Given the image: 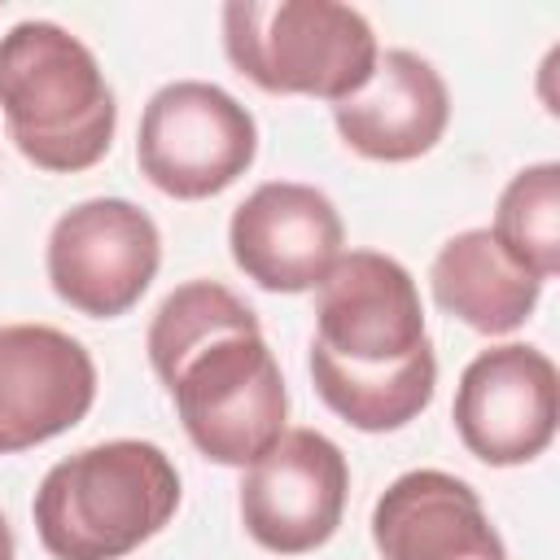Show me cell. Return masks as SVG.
Instances as JSON below:
<instances>
[{
  "mask_svg": "<svg viewBox=\"0 0 560 560\" xmlns=\"http://www.w3.org/2000/svg\"><path fill=\"white\" fill-rule=\"evenodd\" d=\"M144 346L188 442L206 459L249 468L284 433L280 363L262 341L258 315L219 280H188L166 293Z\"/></svg>",
  "mask_w": 560,
  "mask_h": 560,
  "instance_id": "6da1fadb",
  "label": "cell"
},
{
  "mask_svg": "<svg viewBox=\"0 0 560 560\" xmlns=\"http://www.w3.org/2000/svg\"><path fill=\"white\" fill-rule=\"evenodd\" d=\"M315 289V394L363 433L411 424L438 385V354L411 271L389 254L350 249Z\"/></svg>",
  "mask_w": 560,
  "mask_h": 560,
  "instance_id": "7a4b0ae2",
  "label": "cell"
},
{
  "mask_svg": "<svg viewBox=\"0 0 560 560\" xmlns=\"http://www.w3.org/2000/svg\"><path fill=\"white\" fill-rule=\"evenodd\" d=\"M0 109L18 153L52 175L96 166L118 127V105L92 48L44 18L0 35Z\"/></svg>",
  "mask_w": 560,
  "mask_h": 560,
  "instance_id": "3957f363",
  "label": "cell"
},
{
  "mask_svg": "<svg viewBox=\"0 0 560 560\" xmlns=\"http://www.w3.org/2000/svg\"><path fill=\"white\" fill-rule=\"evenodd\" d=\"M179 508L171 455L140 438H114L57 459L31 503L52 560H122Z\"/></svg>",
  "mask_w": 560,
  "mask_h": 560,
  "instance_id": "277c9868",
  "label": "cell"
},
{
  "mask_svg": "<svg viewBox=\"0 0 560 560\" xmlns=\"http://www.w3.org/2000/svg\"><path fill=\"white\" fill-rule=\"evenodd\" d=\"M228 61L276 96H354L381 57L372 22L337 0H232L223 4Z\"/></svg>",
  "mask_w": 560,
  "mask_h": 560,
  "instance_id": "5b68a950",
  "label": "cell"
},
{
  "mask_svg": "<svg viewBox=\"0 0 560 560\" xmlns=\"http://www.w3.org/2000/svg\"><path fill=\"white\" fill-rule=\"evenodd\" d=\"M258 153L254 114L206 79H175L158 88L140 114L136 162L140 175L179 201H206L232 188Z\"/></svg>",
  "mask_w": 560,
  "mask_h": 560,
  "instance_id": "8992f818",
  "label": "cell"
},
{
  "mask_svg": "<svg viewBox=\"0 0 560 560\" xmlns=\"http://www.w3.org/2000/svg\"><path fill=\"white\" fill-rule=\"evenodd\" d=\"M162 262L158 223L127 197H92L70 206L48 232L52 293L92 319L127 315L153 284Z\"/></svg>",
  "mask_w": 560,
  "mask_h": 560,
  "instance_id": "52a82bcc",
  "label": "cell"
},
{
  "mask_svg": "<svg viewBox=\"0 0 560 560\" xmlns=\"http://www.w3.org/2000/svg\"><path fill=\"white\" fill-rule=\"evenodd\" d=\"M350 468L332 438L315 429H284L241 481L245 534L276 556H306L324 547L346 512Z\"/></svg>",
  "mask_w": 560,
  "mask_h": 560,
  "instance_id": "ba28073f",
  "label": "cell"
},
{
  "mask_svg": "<svg viewBox=\"0 0 560 560\" xmlns=\"http://www.w3.org/2000/svg\"><path fill=\"white\" fill-rule=\"evenodd\" d=\"M455 433L490 468H512L538 459L560 420V376L538 346H490L481 350L455 385L451 407Z\"/></svg>",
  "mask_w": 560,
  "mask_h": 560,
  "instance_id": "9c48e42d",
  "label": "cell"
},
{
  "mask_svg": "<svg viewBox=\"0 0 560 560\" xmlns=\"http://www.w3.org/2000/svg\"><path fill=\"white\" fill-rule=\"evenodd\" d=\"M228 245L232 262L258 289L302 293L332 271L346 245V228L337 206L319 188L267 179L232 210Z\"/></svg>",
  "mask_w": 560,
  "mask_h": 560,
  "instance_id": "30bf717a",
  "label": "cell"
},
{
  "mask_svg": "<svg viewBox=\"0 0 560 560\" xmlns=\"http://www.w3.org/2000/svg\"><path fill=\"white\" fill-rule=\"evenodd\" d=\"M96 398V363L52 324H0V455L74 429Z\"/></svg>",
  "mask_w": 560,
  "mask_h": 560,
  "instance_id": "8fae6325",
  "label": "cell"
},
{
  "mask_svg": "<svg viewBox=\"0 0 560 560\" xmlns=\"http://www.w3.org/2000/svg\"><path fill=\"white\" fill-rule=\"evenodd\" d=\"M372 542L385 560H508L477 490L442 468H411L385 486Z\"/></svg>",
  "mask_w": 560,
  "mask_h": 560,
  "instance_id": "7c38bea8",
  "label": "cell"
},
{
  "mask_svg": "<svg viewBox=\"0 0 560 560\" xmlns=\"http://www.w3.org/2000/svg\"><path fill=\"white\" fill-rule=\"evenodd\" d=\"M341 140L368 162H411L429 153L451 122V92L433 61L411 48L376 57L372 79L332 105Z\"/></svg>",
  "mask_w": 560,
  "mask_h": 560,
  "instance_id": "4fadbf2b",
  "label": "cell"
},
{
  "mask_svg": "<svg viewBox=\"0 0 560 560\" xmlns=\"http://www.w3.org/2000/svg\"><path fill=\"white\" fill-rule=\"evenodd\" d=\"M429 289L446 315L464 319L486 337L516 332L534 315L542 293V284L508 258L490 228H468L451 236L429 267Z\"/></svg>",
  "mask_w": 560,
  "mask_h": 560,
  "instance_id": "5bb4252c",
  "label": "cell"
},
{
  "mask_svg": "<svg viewBox=\"0 0 560 560\" xmlns=\"http://www.w3.org/2000/svg\"><path fill=\"white\" fill-rule=\"evenodd\" d=\"M494 241L538 284L560 271V166L538 162L508 179L494 206Z\"/></svg>",
  "mask_w": 560,
  "mask_h": 560,
  "instance_id": "9a60e30c",
  "label": "cell"
},
{
  "mask_svg": "<svg viewBox=\"0 0 560 560\" xmlns=\"http://www.w3.org/2000/svg\"><path fill=\"white\" fill-rule=\"evenodd\" d=\"M13 529H9V521H4V512H0V560H13Z\"/></svg>",
  "mask_w": 560,
  "mask_h": 560,
  "instance_id": "2e32d148",
  "label": "cell"
}]
</instances>
